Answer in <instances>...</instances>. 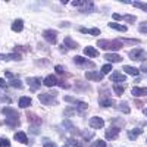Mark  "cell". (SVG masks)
Returning a JSON list of instances; mask_svg holds the SVG:
<instances>
[{
    "label": "cell",
    "instance_id": "1",
    "mask_svg": "<svg viewBox=\"0 0 147 147\" xmlns=\"http://www.w3.org/2000/svg\"><path fill=\"white\" fill-rule=\"evenodd\" d=\"M97 46L103 50H112V52H118L122 49L124 43L121 40H112V41H107V40H99L97 41Z\"/></svg>",
    "mask_w": 147,
    "mask_h": 147
},
{
    "label": "cell",
    "instance_id": "2",
    "mask_svg": "<svg viewBox=\"0 0 147 147\" xmlns=\"http://www.w3.org/2000/svg\"><path fill=\"white\" fill-rule=\"evenodd\" d=\"M55 96H56L55 91H53L52 96L49 94V93H41V94H38V100H40V103L44 105V106H56L59 102L55 99Z\"/></svg>",
    "mask_w": 147,
    "mask_h": 147
},
{
    "label": "cell",
    "instance_id": "3",
    "mask_svg": "<svg viewBox=\"0 0 147 147\" xmlns=\"http://www.w3.org/2000/svg\"><path fill=\"white\" fill-rule=\"evenodd\" d=\"M74 63H75L77 66H80V68H94L96 66L94 62L87 60V59L82 57V56H75V57H74Z\"/></svg>",
    "mask_w": 147,
    "mask_h": 147
},
{
    "label": "cell",
    "instance_id": "4",
    "mask_svg": "<svg viewBox=\"0 0 147 147\" xmlns=\"http://www.w3.org/2000/svg\"><path fill=\"white\" fill-rule=\"evenodd\" d=\"M128 57L132 60H144L146 59V50L144 49H132L128 53Z\"/></svg>",
    "mask_w": 147,
    "mask_h": 147
},
{
    "label": "cell",
    "instance_id": "5",
    "mask_svg": "<svg viewBox=\"0 0 147 147\" xmlns=\"http://www.w3.org/2000/svg\"><path fill=\"white\" fill-rule=\"evenodd\" d=\"M43 37H44V40L50 44H56V41H57V32L55 30H46L43 32Z\"/></svg>",
    "mask_w": 147,
    "mask_h": 147
},
{
    "label": "cell",
    "instance_id": "6",
    "mask_svg": "<svg viewBox=\"0 0 147 147\" xmlns=\"http://www.w3.org/2000/svg\"><path fill=\"white\" fill-rule=\"evenodd\" d=\"M88 124H90V127L94 128V129H100V128L105 127V121H103L102 118H99V116H93V118H90Z\"/></svg>",
    "mask_w": 147,
    "mask_h": 147
},
{
    "label": "cell",
    "instance_id": "7",
    "mask_svg": "<svg viewBox=\"0 0 147 147\" xmlns=\"http://www.w3.org/2000/svg\"><path fill=\"white\" fill-rule=\"evenodd\" d=\"M27 82L30 84L31 91H37V88H40V85H41V80L38 77H30V78H27Z\"/></svg>",
    "mask_w": 147,
    "mask_h": 147
},
{
    "label": "cell",
    "instance_id": "8",
    "mask_svg": "<svg viewBox=\"0 0 147 147\" xmlns=\"http://www.w3.org/2000/svg\"><path fill=\"white\" fill-rule=\"evenodd\" d=\"M118 134H119V128H116V127H110L109 129H106L105 137H106V140L112 141V140H116V138H118Z\"/></svg>",
    "mask_w": 147,
    "mask_h": 147
},
{
    "label": "cell",
    "instance_id": "9",
    "mask_svg": "<svg viewBox=\"0 0 147 147\" xmlns=\"http://www.w3.org/2000/svg\"><path fill=\"white\" fill-rule=\"evenodd\" d=\"M27 121L30 122L31 125H37V127L41 124V118L37 113H34V112H27Z\"/></svg>",
    "mask_w": 147,
    "mask_h": 147
},
{
    "label": "cell",
    "instance_id": "10",
    "mask_svg": "<svg viewBox=\"0 0 147 147\" xmlns=\"http://www.w3.org/2000/svg\"><path fill=\"white\" fill-rule=\"evenodd\" d=\"M85 80H88V81H96V82H99L103 80V75L99 72H94V71H90V72H85Z\"/></svg>",
    "mask_w": 147,
    "mask_h": 147
},
{
    "label": "cell",
    "instance_id": "11",
    "mask_svg": "<svg viewBox=\"0 0 147 147\" xmlns=\"http://www.w3.org/2000/svg\"><path fill=\"white\" fill-rule=\"evenodd\" d=\"M105 59L107 60V62H122V56L118 55V53H106L105 55Z\"/></svg>",
    "mask_w": 147,
    "mask_h": 147
},
{
    "label": "cell",
    "instance_id": "12",
    "mask_svg": "<svg viewBox=\"0 0 147 147\" xmlns=\"http://www.w3.org/2000/svg\"><path fill=\"white\" fill-rule=\"evenodd\" d=\"M2 113L6 118H19V113L16 112L15 109H10V107H3L2 109Z\"/></svg>",
    "mask_w": 147,
    "mask_h": 147
},
{
    "label": "cell",
    "instance_id": "13",
    "mask_svg": "<svg viewBox=\"0 0 147 147\" xmlns=\"http://www.w3.org/2000/svg\"><path fill=\"white\" fill-rule=\"evenodd\" d=\"M43 84L46 85V87H53V85H57V78L56 75H47L43 81Z\"/></svg>",
    "mask_w": 147,
    "mask_h": 147
},
{
    "label": "cell",
    "instance_id": "14",
    "mask_svg": "<svg viewBox=\"0 0 147 147\" xmlns=\"http://www.w3.org/2000/svg\"><path fill=\"white\" fill-rule=\"evenodd\" d=\"M131 94L134 97H140V96H147V88L146 87H132Z\"/></svg>",
    "mask_w": 147,
    "mask_h": 147
},
{
    "label": "cell",
    "instance_id": "15",
    "mask_svg": "<svg viewBox=\"0 0 147 147\" xmlns=\"http://www.w3.org/2000/svg\"><path fill=\"white\" fill-rule=\"evenodd\" d=\"M112 81H115V82H121V81H125L127 80V77L124 75V74H121L119 71H115V72H112V75L109 77Z\"/></svg>",
    "mask_w": 147,
    "mask_h": 147
},
{
    "label": "cell",
    "instance_id": "16",
    "mask_svg": "<svg viewBox=\"0 0 147 147\" xmlns=\"http://www.w3.org/2000/svg\"><path fill=\"white\" fill-rule=\"evenodd\" d=\"M22 30H24V21L22 19H15L13 22H12V31L21 32Z\"/></svg>",
    "mask_w": 147,
    "mask_h": 147
},
{
    "label": "cell",
    "instance_id": "17",
    "mask_svg": "<svg viewBox=\"0 0 147 147\" xmlns=\"http://www.w3.org/2000/svg\"><path fill=\"white\" fill-rule=\"evenodd\" d=\"M13 137H15V140H16V141H19V143H22V144H28V137H27V134L24 132V131L16 132Z\"/></svg>",
    "mask_w": 147,
    "mask_h": 147
},
{
    "label": "cell",
    "instance_id": "18",
    "mask_svg": "<svg viewBox=\"0 0 147 147\" xmlns=\"http://www.w3.org/2000/svg\"><path fill=\"white\" fill-rule=\"evenodd\" d=\"M80 32L82 34H91V35H100V30L99 28H84V27H80Z\"/></svg>",
    "mask_w": 147,
    "mask_h": 147
},
{
    "label": "cell",
    "instance_id": "19",
    "mask_svg": "<svg viewBox=\"0 0 147 147\" xmlns=\"http://www.w3.org/2000/svg\"><path fill=\"white\" fill-rule=\"evenodd\" d=\"M18 105H19V107H21V109L30 107V106H31V97H27V96L21 97V99H19V102H18Z\"/></svg>",
    "mask_w": 147,
    "mask_h": 147
},
{
    "label": "cell",
    "instance_id": "20",
    "mask_svg": "<svg viewBox=\"0 0 147 147\" xmlns=\"http://www.w3.org/2000/svg\"><path fill=\"white\" fill-rule=\"evenodd\" d=\"M84 53H85V56H88V57H97V56H99V52H97L94 47H91V46L85 47L84 49Z\"/></svg>",
    "mask_w": 147,
    "mask_h": 147
},
{
    "label": "cell",
    "instance_id": "21",
    "mask_svg": "<svg viewBox=\"0 0 147 147\" xmlns=\"http://www.w3.org/2000/svg\"><path fill=\"white\" fill-rule=\"evenodd\" d=\"M21 55L12 53V55H0V60H21Z\"/></svg>",
    "mask_w": 147,
    "mask_h": 147
},
{
    "label": "cell",
    "instance_id": "22",
    "mask_svg": "<svg viewBox=\"0 0 147 147\" xmlns=\"http://www.w3.org/2000/svg\"><path fill=\"white\" fill-rule=\"evenodd\" d=\"M5 124H7L9 127H19L21 125V122H19V118H6V121H5Z\"/></svg>",
    "mask_w": 147,
    "mask_h": 147
},
{
    "label": "cell",
    "instance_id": "23",
    "mask_svg": "<svg viewBox=\"0 0 147 147\" xmlns=\"http://www.w3.org/2000/svg\"><path fill=\"white\" fill-rule=\"evenodd\" d=\"M109 28H113L116 31H121V32H125L127 31V27L125 25H121L118 22H109Z\"/></svg>",
    "mask_w": 147,
    "mask_h": 147
},
{
    "label": "cell",
    "instance_id": "24",
    "mask_svg": "<svg viewBox=\"0 0 147 147\" xmlns=\"http://www.w3.org/2000/svg\"><path fill=\"white\" fill-rule=\"evenodd\" d=\"M99 103H100L102 107H110V106H113V100L110 99V97H102Z\"/></svg>",
    "mask_w": 147,
    "mask_h": 147
},
{
    "label": "cell",
    "instance_id": "25",
    "mask_svg": "<svg viewBox=\"0 0 147 147\" xmlns=\"http://www.w3.org/2000/svg\"><path fill=\"white\" fill-rule=\"evenodd\" d=\"M63 43H65V46L68 47V49H78V44L74 41L71 37H65V40H63Z\"/></svg>",
    "mask_w": 147,
    "mask_h": 147
},
{
    "label": "cell",
    "instance_id": "26",
    "mask_svg": "<svg viewBox=\"0 0 147 147\" xmlns=\"http://www.w3.org/2000/svg\"><path fill=\"white\" fill-rule=\"evenodd\" d=\"M84 6H85V7H81V12H84V13H90V12H94V10H96V7H94V3H93V2L85 3Z\"/></svg>",
    "mask_w": 147,
    "mask_h": 147
},
{
    "label": "cell",
    "instance_id": "27",
    "mask_svg": "<svg viewBox=\"0 0 147 147\" xmlns=\"http://www.w3.org/2000/svg\"><path fill=\"white\" fill-rule=\"evenodd\" d=\"M124 71H125L127 74H129V75H134V77H137L138 74H140L137 68H134V66H128V65H125V66H124Z\"/></svg>",
    "mask_w": 147,
    "mask_h": 147
},
{
    "label": "cell",
    "instance_id": "28",
    "mask_svg": "<svg viewBox=\"0 0 147 147\" xmlns=\"http://www.w3.org/2000/svg\"><path fill=\"white\" fill-rule=\"evenodd\" d=\"M141 132H143V129H140V128L138 129H131V131H128V138L129 140H136Z\"/></svg>",
    "mask_w": 147,
    "mask_h": 147
},
{
    "label": "cell",
    "instance_id": "29",
    "mask_svg": "<svg viewBox=\"0 0 147 147\" xmlns=\"http://www.w3.org/2000/svg\"><path fill=\"white\" fill-rule=\"evenodd\" d=\"M9 85H10V87H13V88H18V90L22 88V82H21L18 78H12V80L9 81Z\"/></svg>",
    "mask_w": 147,
    "mask_h": 147
},
{
    "label": "cell",
    "instance_id": "30",
    "mask_svg": "<svg viewBox=\"0 0 147 147\" xmlns=\"http://www.w3.org/2000/svg\"><path fill=\"white\" fill-rule=\"evenodd\" d=\"M113 91H115V94L116 96H122V94H124L125 93V87H124V85H119V84H116V85H113Z\"/></svg>",
    "mask_w": 147,
    "mask_h": 147
},
{
    "label": "cell",
    "instance_id": "31",
    "mask_svg": "<svg viewBox=\"0 0 147 147\" xmlns=\"http://www.w3.org/2000/svg\"><path fill=\"white\" fill-rule=\"evenodd\" d=\"M66 141H68L69 146H74V147H84L82 141H80V140H77V138H68Z\"/></svg>",
    "mask_w": 147,
    "mask_h": 147
},
{
    "label": "cell",
    "instance_id": "32",
    "mask_svg": "<svg viewBox=\"0 0 147 147\" xmlns=\"http://www.w3.org/2000/svg\"><path fill=\"white\" fill-rule=\"evenodd\" d=\"M119 109H121V112H122V113H125V115L131 113V109H129V106H128L127 102H122V103L119 105Z\"/></svg>",
    "mask_w": 147,
    "mask_h": 147
},
{
    "label": "cell",
    "instance_id": "33",
    "mask_svg": "<svg viewBox=\"0 0 147 147\" xmlns=\"http://www.w3.org/2000/svg\"><path fill=\"white\" fill-rule=\"evenodd\" d=\"M131 5L132 6H136V7H138V9H141V10H144V12H147V3H143V2H131Z\"/></svg>",
    "mask_w": 147,
    "mask_h": 147
},
{
    "label": "cell",
    "instance_id": "34",
    "mask_svg": "<svg viewBox=\"0 0 147 147\" xmlns=\"http://www.w3.org/2000/svg\"><path fill=\"white\" fill-rule=\"evenodd\" d=\"M122 21H125L128 24H134V22L137 21V18L134 16V15H124V16H122Z\"/></svg>",
    "mask_w": 147,
    "mask_h": 147
},
{
    "label": "cell",
    "instance_id": "35",
    "mask_svg": "<svg viewBox=\"0 0 147 147\" xmlns=\"http://www.w3.org/2000/svg\"><path fill=\"white\" fill-rule=\"evenodd\" d=\"M19 52H30V47L28 46H15L13 53H19Z\"/></svg>",
    "mask_w": 147,
    "mask_h": 147
},
{
    "label": "cell",
    "instance_id": "36",
    "mask_svg": "<svg viewBox=\"0 0 147 147\" xmlns=\"http://www.w3.org/2000/svg\"><path fill=\"white\" fill-rule=\"evenodd\" d=\"M77 107H78V112H84V110H87V107H88V105L85 103V102H77Z\"/></svg>",
    "mask_w": 147,
    "mask_h": 147
},
{
    "label": "cell",
    "instance_id": "37",
    "mask_svg": "<svg viewBox=\"0 0 147 147\" xmlns=\"http://www.w3.org/2000/svg\"><path fill=\"white\" fill-rule=\"evenodd\" d=\"M121 41H124L127 44H138V43H141L138 38H122Z\"/></svg>",
    "mask_w": 147,
    "mask_h": 147
},
{
    "label": "cell",
    "instance_id": "38",
    "mask_svg": "<svg viewBox=\"0 0 147 147\" xmlns=\"http://www.w3.org/2000/svg\"><path fill=\"white\" fill-rule=\"evenodd\" d=\"M110 71H112V65H103V68H102V75H106V74H109Z\"/></svg>",
    "mask_w": 147,
    "mask_h": 147
},
{
    "label": "cell",
    "instance_id": "39",
    "mask_svg": "<svg viewBox=\"0 0 147 147\" xmlns=\"http://www.w3.org/2000/svg\"><path fill=\"white\" fill-rule=\"evenodd\" d=\"M112 122H115V125H112V127H116V128H119V129H121L122 127H124V124H125L124 121H119V119H116V118H115V119H112Z\"/></svg>",
    "mask_w": 147,
    "mask_h": 147
},
{
    "label": "cell",
    "instance_id": "40",
    "mask_svg": "<svg viewBox=\"0 0 147 147\" xmlns=\"http://www.w3.org/2000/svg\"><path fill=\"white\" fill-rule=\"evenodd\" d=\"M91 147H106V143L103 140H97V141H94L91 144Z\"/></svg>",
    "mask_w": 147,
    "mask_h": 147
},
{
    "label": "cell",
    "instance_id": "41",
    "mask_svg": "<svg viewBox=\"0 0 147 147\" xmlns=\"http://www.w3.org/2000/svg\"><path fill=\"white\" fill-rule=\"evenodd\" d=\"M138 31L143 32V34H147V22H141V24H140Z\"/></svg>",
    "mask_w": 147,
    "mask_h": 147
},
{
    "label": "cell",
    "instance_id": "42",
    "mask_svg": "<svg viewBox=\"0 0 147 147\" xmlns=\"http://www.w3.org/2000/svg\"><path fill=\"white\" fill-rule=\"evenodd\" d=\"M0 147H10V141L7 138H0Z\"/></svg>",
    "mask_w": 147,
    "mask_h": 147
},
{
    "label": "cell",
    "instance_id": "43",
    "mask_svg": "<svg viewBox=\"0 0 147 147\" xmlns=\"http://www.w3.org/2000/svg\"><path fill=\"white\" fill-rule=\"evenodd\" d=\"M82 137H84L85 140H91V138H93V132H90V131H82Z\"/></svg>",
    "mask_w": 147,
    "mask_h": 147
},
{
    "label": "cell",
    "instance_id": "44",
    "mask_svg": "<svg viewBox=\"0 0 147 147\" xmlns=\"http://www.w3.org/2000/svg\"><path fill=\"white\" fill-rule=\"evenodd\" d=\"M63 115H65V116H72V115H74V109H72V107H66V109L63 110Z\"/></svg>",
    "mask_w": 147,
    "mask_h": 147
},
{
    "label": "cell",
    "instance_id": "45",
    "mask_svg": "<svg viewBox=\"0 0 147 147\" xmlns=\"http://www.w3.org/2000/svg\"><path fill=\"white\" fill-rule=\"evenodd\" d=\"M85 5V2H82V0H74V2H72V6H84Z\"/></svg>",
    "mask_w": 147,
    "mask_h": 147
},
{
    "label": "cell",
    "instance_id": "46",
    "mask_svg": "<svg viewBox=\"0 0 147 147\" xmlns=\"http://www.w3.org/2000/svg\"><path fill=\"white\" fill-rule=\"evenodd\" d=\"M65 102H68V103H74V105H77V102H78V100H75V99H74V97H71V96H66V97H65Z\"/></svg>",
    "mask_w": 147,
    "mask_h": 147
},
{
    "label": "cell",
    "instance_id": "47",
    "mask_svg": "<svg viewBox=\"0 0 147 147\" xmlns=\"http://www.w3.org/2000/svg\"><path fill=\"white\" fill-rule=\"evenodd\" d=\"M62 124H63V127H65V128H68V129H71V131H75V129L72 128V125H71V122H69V121H63Z\"/></svg>",
    "mask_w": 147,
    "mask_h": 147
},
{
    "label": "cell",
    "instance_id": "48",
    "mask_svg": "<svg viewBox=\"0 0 147 147\" xmlns=\"http://www.w3.org/2000/svg\"><path fill=\"white\" fill-rule=\"evenodd\" d=\"M35 63H37V65H41V66H44L46 63H49V60H47V59H40V60H35Z\"/></svg>",
    "mask_w": 147,
    "mask_h": 147
},
{
    "label": "cell",
    "instance_id": "49",
    "mask_svg": "<svg viewBox=\"0 0 147 147\" xmlns=\"http://www.w3.org/2000/svg\"><path fill=\"white\" fill-rule=\"evenodd\" d=\"M30 132L37 134V136H38V134H40V129H38V128H35V127H30Z\"/></svg>",
    "mask_w": 147,
    "mask_h": 147
},
{
    "label": "cell",
    "instance_id": "50",
    "mask_svg": "<svg viewBox=\"0 0 147 147\" xmlns=\"http://www.w3.org/2000/svg\"><path fill=\"white\" fill-rule=\"evenodd\" d=\"M43 147H57V146H56V144H55L53 141H46Z\"/></svg>",
    "mask_w": 147,
    "mask_h": 147
},
{
    "label": "cell",
    "instance_id": "51",
    "mask_svg": "<svg viewBox=\"0 0 147 147\" xmlns=\"http://www.w3.org/2000/svg\"><path fill=\"white\" fill-rule=\"evenodd\" d=\"M55 69H56V72H57V74H63V72H65V71H63V68L60 66V65H56V66H55Z\"/></svg>",
    "mask_w": 147,
    "mask_h": 147
},
{
    "label": "cell",
    "instance_id": "52",
    "mask_svg": "<svg viewBox=\"0 0 147 147\" xmlns=\"http://www.w3.org/2000/svg\"><path fill=\"white\" fill-rule=\"evenodd\" d=\"M7 87V84H6V81L3 80V78H0V88H6Z\"/></svg>",
    "mask_w": 147,
    "mask_h": 147
},
{
    "label": "cell",
    "instance_id": "53",
    "mask_svg": "<svg viewBox=\"0 0 147 147\" xmlns=\"http://www.w3.org/2000/svg\"><path fill=\"white\" fill-rule=\"evenodd\" d=\"M112 18H113L115 21H122V16H121L119 13H113V15H112Z\"/></svg>",
    "mask_w": 147,
    "mask_h": 147
},
{
    "label": "cell",
    "instance_id": "54",
    "mask_svg": "<svg viewBox=\"0 0 147 147\" xmlns=\"http://www.w3.org/2000/svg\"><path fill=\"white\" fill-rule=\"evenodd\" d=\"M59 50L62 52V53H65L66 52V46H59Z\"/></svg>",
    "mask_w": 147,
    "mask_h": 147
},
{
    "label": "cell",
    "instance_id": "55",
    "mask_svg": "<svg viewBox=\"0 0 147 147\" xmlns=\"http://www.w3.org/2000/svg\"><path fill=\"white\" fill-rule=\"evenodd\" d=\"M59 25H60V27H69V22H60Z\"/></svg>",
    "mask_w": 147,
    "mask_h": 147
},
{
    "label": "cell",
    "instance_id": "56",
    "mask_svg": "<svg viewBox=\"0 0 147 147\" xmlns=\"http://www.w3.org/2000/svg\"><path fill=\"white\" fill-rule=\"evenodd\" d=\"M6 77H9L10 80H12V78H13V75H12V74H10V72H6Z\"/></svg>",
    "mask_w": 147,
    "mask_h": 147
},
{
    "label": "cell",
    "instance_id": "57",
    "mask_svg": "<svg viewBox=\"0 0 147 147\" xmlns=\"http://www.w3.org/2000/svg\"><path fill=\"white\" fill-rule=\"evenodd\" d=\"M143 113H144V115L147 116V109H144V110H143Z\"/></svg>",
    "mask_w": 147,
    "mask_h": 147
},
{
    "label": "cell",
    "instance_id": "58",
    "mask_svg": "<svg viewBox=\"0 0 147 147\" xmlns=\"http://www.w3.org/2000/svg\"><path fill=\"white\" fill-rule=\"evenodd\" d=\"M2 100H3V96H2V94H0V102H2Z\"/></svg>",
    "mask_w": 147,
    "mask_h": 147
},
{
    "label": "cell",
    "instance_id": "59",
    "mask_svg": "<svg viewBox=\"0 0 147 147\" xmlns=\"http://www.w3.org/2000/svg\"><path fill=\"white\" fill-rule=\"evenodd\" d=\"M65 147H69V146H65Z\"/></svg>",
    "mask_w": 147,
    "mask_h": 147
}]
</instances>
